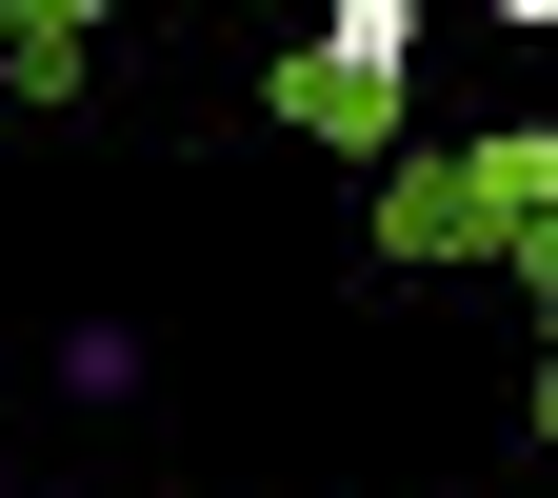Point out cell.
Listing matches in <instances>:
<instances>
[{"label":"cell","mask_w":558,"mask_h":498,"mask_svg":"<svg viewBox=\"0 0 558 498\" xmlns=\"http://www.w3.org/2000/svg\"><path fill=\"white\" fill-rule=\"evenodd\" d=\"M499 21H538V40H558V0H499Z\"/></svg>","instance_id":"3957f363"},{"label":"cell","mask_w":558,"mask_h":498,"mask_svg":"<svg viewBox=\"0 0 558 498\" xmlns=\"http://www.w3.org/2000/svg\"><path fill=\"white\" fill-rule=\"evenodd\" d=\"M60 399H81V418H100V399H140V339H120V319H81V339H60Z\"/></svg>","instance_id":"7a4b0ae2"},{"label":"cell","mask_w":558,"mask_h":498,"mask_svg":"<svg viewBox=\"0 0 558 498\" xmlns=\"http://www.w3.org/2000/svg\"><path fill=\"white\" fill-rule=\"evenodd\" d=\"M418 81V0H319V40H300V139H379Z\"/></svg>","instance_id":"6da1fadb"}]
</instances>
